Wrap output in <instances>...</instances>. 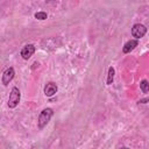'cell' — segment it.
Masks as SVG:
<instances>
[{"mask_svg":"<svg viewBox=\"0 0 149 149\" xmlns=\"http://www.w3.org/2000/svg\"><path fill=\"white\" fill-rule=\"evenodd\" d=\"M54 115V111H52V108H44L41 113H40V115H38V119H37V126H38V128L40 129H43L48 123H49V121H50V119H51V116Z\"/></svg>","mask_w":149,"mask_h":149,"instance_id":"1","label":"cell"},{"mask_svg":"<svg viewBox=\"0 0 149 149\" xmlns=\"http://www.w3.org/2000/svg\"><path fill=\"white\" fill-rule=\"evenodd\" d=\"M20 99H21L20 90H19L16 86H14V87L12 88L10 93H9V98H8V102H7L8 107H9V108H15V107L19 105Z\"/></svg>","mask_w":149,"mask_h":149,"instance_id":"2","label":"cell"},{"mask_svg":"<svg viewBox=\"0 0 149 149\" xmlns=\"http://www.w3.org/2000/svg\"><path fill=\"white\" fill-rule=\"evenodd\" d=\"M146 33H147V28L141 23H135L132 28V36L135 37V40H140L146 35Z\"/></svg>","mask_w":149,"mask_h":149,"instance_id":"3","label":"cell"},{"mask_svg":"<svg viewBox=\"0 0 149 149\" xmlns=\"http://www.w3.org/2000/svg\"><path fill=\"white\" fill-rule=\"evenodd\" d=\"M14 76H15V71H14V69H13L12 66L8 68V69H6V70L3 71V73H2V77H1V83H2V85H3V86H7V85L13 80Z\"/></svg>","mask_w":149,"mask_h":149,"instance_id":"4","label":"cell"},{"mask_svg":"<svg viewBox=\"0 0 149 149\" xmlns=\"http://www.w3.org/2000/svg\"><path fill=\"white\" fill-rule=\"evenodd\" d=\"M35 52V45L34 44H26L22 49H21V56L23 59H29Z\"/></svg>","mask_w":149,"mask_h":149,"instance_id":"5","label":"cell"},{"mask_svg":"<svg viewBox=\"0 0 149 149\" xmlns=\"http://www.w3.org/2000/svg\"><path fill=\"white\" fill-rule=\"evenodd\" d=\"M57 90H58L57 84L54 83V81H49V83L44 86V94H45L47 97H52V95H55V94L57 93Z\"/></svg>","mask_w":149,"mask_h":149,"instance_id":"6","label":"cell"},{"mask_svg":"<svg viewBox=\"0 0 149 149\" xmlns=\"http://www.w3.org/2000/svg\"><path fill=\"white\" fill-rule=\"evenodd\" d=\"M137 44H139L137 40H129V41L126 42V44L123 45L122 52H123V54H129L130 51H133V50L137 47Z\"/></svg>","mask_w":149,"mask_h":149,"instance_id":"7","label":"cell"},{"mask_svg":"<svg viewBox=\"0 0 149 149\" xmlns=\"http://www.w3.org/2000/svg\"><path fill=\"white\" fill-rule=\"evenodd\" d=\"M114 74H115V70L113 66L108 68V72H107V79H106V84L107 85H112L113 80H114Z\"/></svg>","mask_w":149,"mask_h":149,"instance_id":"8","label":"cell"},{"mask_svg":"<svg viewBox=\"0 0 149 149\" xmlns=\"http://www.w3.org/2000/svg\"><path fill=\"white\" fill-rule=\"evenodd\" d=\"M140 88L143 93H148L149 92V81L147 79H142L140 81Z\"/></svg>","mask_w":149,"mask_h":149,"instance_id":"9","label":"cell"},{"mask_svg":"<svg viewBox=\"0 0 149 149\" xmlns=\"http://www.w3.org/2000/svg\"><path fill=\"white\" fill-rule=\"evenodd\" d=\"M35 19H37V20H45L47 17H48V14L45 13V12H43V10H41V12H37V13H35Z\"/></svg>","mask_w":149,"mask_h":149,"instance_id":"10","label":"cell"},{"mask_svg":"<svg viewBox=\"0 0 149 149\" xmlns=\"http://www.w3.org/2000/svg\"><path fill=\"white\" fill-rule=\"evenodd\" d=\"M148 101H149V98H144V99H140V100H139L140 104H146V102H148Z\"/></svg>","mask_w":149,"mask_h":149,"instance_id":"11","label":"cell"},{"mask_svg":"<svg viewBox=\"0 0 149 149\" xmlns=\"http://www.w3.org/2000/svg\"><path fill=\"white\" fill-rule=\"evenodd\" d=\"M120 149H129V148H127V147H121Z\"/></svg>","mask_w":149,"mask_h":149,"instance_id":"12","label":"cell"}]
</instances>
